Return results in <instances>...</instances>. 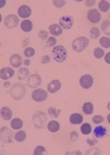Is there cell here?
Wrapping results in <instances>:
<instances>
[{"mask_svg": "<svg viewBox=\"0 0 110 155\" xmlns=\"http://www.w3.org/2000/svg\"><path fill=\"white\" fill-rule=\"evenodd\" d=\"M52 56L55 61L58 63H63L68 57V53L64 46L57 45L52 50Z\"/></svg>", "mask_w": 110, "mask_h": 155, "instance_id": "6da1fadb", "label": "cell"}, {"mask_svg": "<svg viewBox=\"0 0 110 155\" xmlns=\"http://www.w3.org/2000/svg\"><path fill=\"white\" fill-rule=\"evenodd\" d=\"M90 40L87 37H78L75 38L72 42V48L74 51L81 53L84 51L89 45Z\"/></svg>", "mask_w": 110, "mask_h": 155, "instance_id": "7a4b0ae2", "label": "cell"}, {"mask_svg": "<svg viewBox=\"0 0 110 155\" xmlns=\"http://www.w3.org/2000/svg\"><path fill=\"white\" fill-rule=\"evenodd\" d=\"M26 94V88L23 84L18 83L13 86L11 90V95L15 100L18 101L22 99Z\"/></svg>", "mask_w": 110, "mask_h": 155, "instance_id": "3957f363", "label": "cell"}, {"mask_svg": "<svg viewBox=\"0 0 110 155\" xmlns=\"http://www.w3.org/2000/svg\"><path fill=\"white\" fill-rule=\"evenodd\" d=\"M47 117L43 112L38 111L34 114L32 117V123L36 129H43L46 127Z\"/></svg>", "mask_w": 110, "mask_h": 155, "instance_id": "277c9868", "label": "cell"}, {"mask_svg": "<svg viewBox=\"0 0 110 155\" xmlns=\"http://www.w3.org/2000/svg\"><path fill=\"white\" fill-rule=\"evenodd\" d=\"M13 131L7 126H3L0 131V137L2 143H10L13 141Z\"/></svg>", "mask_w": 110, "mask_h": 155, "instance_id": "5b68a950", "label": "cell"}, {"mask_svg": "<svg viewBox=\"0 0 110 155\" xmlns=\"http://www.w3.org/2000/svg\"><path fill=\"white\" fill-rule=\"evenodd\" d=\"M48 93L46 91L42 89H37L35 90L32 93V97L36 102H43L47 98Z\"/></svg>", "mask_w": 110, "mask_h": 155, "instance_id": "8992f818", "label": "cell"}, {"mask_svg": "<svg viewBox=\"0 0 110 155\" xmlns=\"http://www.w3.org/2000/svg\"><path fill=\"white\" fill-rule=\"evenodd\" d=\"M19 18L16 15L11 14L7 16L5 18L4 24L8 28H14L18 25Z\"/></svg>", "mask_w": 110, "mask_h": 155, "instance_id": "52a82bcc", "label": "cell"}, {"mask_svg": "<svg viewBox=\"0 0 110 155\" xmlns=\"http://www.w3.org/2000/svg\"><path fill=\"white\" fill-rule=\"evenodd\" d=\"M73 23H74V20H73V17L71 16H68V15L62 16L60 18V25L63 29H71L73 27Z\"/></svg>", "mask_w": 110, "mask_h": 155, "instance_id": "ba28073f", "label": "cell"}, {"mask_svg": "<svg viewBox=\"0 0 110 155\" xmlns=\"http://www.w3.org/2000/svg\"><path fill=\"white\" fill-rule=\"evenodd\" d=\"M42 82L41 77L38 74H32L28 78L27 86L30 88H36L40 86Z\"/></svg>", "mask_w": 110, "mask_h": 155, "instance_id": "9c48e42d", "label": "cell"}, {"mask_svg": "<svg viewBox=\"0 0 110 155\" xmlns=\"http://www.w3.org/2000/svg\"><path fill=\"white\" fill-rule=\"evenodd\" d=\"M79 84L84 90H88L93 84V78L90 75H84L79 79Z\"/></svg>", "mask_w": 110, "mask_h": 155, "instance_id": "30bf717a", "label": "cell"}, {"mask_svg": "<svg viewBox=\"0 0 110 155\" xmlns=\"http://www.w3.org/2000/svg\"><path fill=\"white\" fill-rule=\"evenodd\" d=\"M87 18L92 23H98L101 18V15L96 9H90L87 11Z\"/></svg>", "mask_w": 110, "mask_h": 155, "instance_id": "8fae6325", "label": "cell"}, {"mask_svg": "<svg viewBox=\"0 0 110 155\" xmlns=\"http://www.w3.org/2000/svg\"><path fill=\"white\" fill-rule=\"evenodd\" d=\"M18 16H19L20 17L23 18H28L30 16L32 13L31 8L28 5H21L19 7V8H18Z\"/></svg>", "mask_w": 110, "mask_h": 155, "instance_id": "7c38bea8", "label": "cell"}, {"mask_svg": "<svg viewBox=\"0 0 110 155\" xmlns=\"http://www.w3.org/2000/svg\"><path fill=\"white\" fill-rule=\"evenodd\" d=\"M14 75V70L11 67H4L0 71V77L2 80H8Z\"/></svg>", "mask_w": 110, "mask_h": 155, "instance_id": "4fadbf2b", "label": "cell"}, {"mask_svg": "<svg viewBox=\"0 0 110 155\" xmlns=\"http://www.w3.org/2000/svg\"><path fill=\"white\" fill-rule=\"evenodd\" d=\"M61 82L59 80H53L49 84L47 90L50 93H54L60 90Z\"/></svg>", "mask_w": 110, "mask_h": 155, "instance_id": "5bb4252c", "label": "cell"}, {"mask_svg": "<svg viewBox=\"0 0 110 155\" xmlns=\"http://www.w3.org/2000/svg\"><path fill=\"white\" fill-rule=\"evenodd\" d=\"M10 64L15 68H18L22 64V58L18 54H13L10 58Z\"/></svg>", "mask_w": 110, "mask_h": 155, "instance_id": "9a60e30c", "label": "cell"}, {"mask_svg": "<svg viewBox=\"0 0 110 155\" xmlns=\"http://www.w3.org/2000/svg\"><path fill=\"white\" fill-rule=\"evenodd\" d=\"M49 32L51 35L55 36H58L63 33V28H61L60 25L53 24L51 25L49 28Z\"/></svg>", "mask_w": 110, "mask_h": 155, "instance_id": "2e32d148", "label": "cell"}, {"mask_svg": "<svg viewBox=\"0 0 110 155\" xmlns=\"http://www.w3.org/2000/svg\"><path fill=\"white\" fill-rule=\"evenodd\" d=\"M106 134V129L104 126H96L93 131V134L96 138L104 137Z\"/></svg>", "mask_w": 110, "mask_h": 155, "instance_id": "e0dca14e", "label": "cell"}, {"mask_svg": "<svg viewBox=\"0 0 110 155\" xmlns=\"http://www.w3.org/2000/svg\"><path fill=\"white\" fill-rule=\"evenodd\" d=\"M1 116L5 120H9L13 116V112L10 108L8 107H4L1 109Z\"/></svg>", "mask_w": 110, "mask_h": 155, "instance_id": "ac0fdd59", "label": "cell"}, {"mask_svg": "<svg viewBox=\"0 0 110 155\" xmlns=\"http://www.w3.org/2000/svg\"><path fill=\"white\" fill-rule=\"evenodd\" d=\"M83 121L82 115L79 113H74L72 114L70 117V123L73 125H77L80 124Z\"/></svg>", "mask_w": 110, "mask_h": 155, "instance_id": "d6986e66", "label": "cell"}, {"mask_svg": "<svg viewBox=\"0 0 110 155\" xmlns=\"http://www.w3.org/2000/svg\"><path fill=\"white\" fill-rule=\"evenodd\" d=\"M33 25L30 20H24L21 24V28L25 33H29L32 30Z\"/></svg>", "mask_w": 110, "mask_h": 155, "instance_id": "ffe728a7", "label": "cell"}, {"mask_svg": "<svg viewBox=\"0 0 110 155\" xmlns=\"http://www.w3.org/2000/svg\"><path fill=\"white\" fill-rule=\"evenodd\" d=\"M47 128H48V130H49L50 132L54 133V132H57V131H59L60 126L59 123H58L57 121L51 120V121H50L49 124H48Z\"/></svg>", "mask_w": 110, "mask_h": 155, "instance_id": "44dd1931", "label": "cell"}, {"mask_svg": "<svg viewBox=\"0 0 110 155\" xmlns=\"http://www.w3.org/2000/svg\"><path fill=\"white\" fill-rule=\"evenodd\" d=\"M29 74V71L26 67L20 68L18 71V78L19 80H24L26 78L28 77Z\"/></svg>", "mask_w": 110, "mask_h": 155, "instance_id": "7402d4cb", "label": "cell"}, {"mask_svg": "<svg viewBox=\"0 0 110 155\" xmlns=\"http://www.w3.org/2000/svg\"><path fill=\"white\" fill-rule=\"evenodd\" d=\"M11 126L14 130H18V129H20L22 128L23 121L20 118L13 119L11 123Z\"/></svg>", "mask_w": 110, "mask_h": 155, "instance_id": "603a6c76", "label": "cell"}, {"mask_svg": "<svg viewBox=\"0 0 110 155\" xmlns=\"http://www.w3.org/2000/svg\"><path fill=\"white\" fill-rule=\"evenodd\" d=\"M101 30L106 36H110V21L105 20L101 24Z\"/></svg>", "mask_w": 110, "mask_h": 155, "instance_id": "cb8c5ba5", "label": "cell"}, {"mask_svg": "<svg viewBox=\"0 0 110 155\" xmlns=\"http://www.w3.org/2000/svg\"><path fill=\"white\" fill-rule=\"evenodd\" d=\"M93 105L90 102L84 103L82 107V110L86 114H91L93 112Z\"/></svg>", "mask_w": 110, "mask_h": 155, "instance_id": "d4e9b609", "label": "cell"}, {"mask_svg": "<svg viewBox=\"0 0 110 155\" xmlns=\"http://www.w3.org/2000/svg\"><path fill=\"white\" fill-rule=\"evenodd\" d=\"M98 7H99V9L101 10V11L106 13L109 11L110 8V3L108 2L107 1L102 0V1L100 2L99 4H98Z\"/></svg>", "mask_w": 110, "mask_h": 155, "instance_id": "484cf974", "label": "cell"}, {"mask_svg": "<svg viewBox=\"0 0 110 155\" xmlns=\"http://www.w3.org/2000/svg\"><path fill=\"white\" fill-rule=\"evenodd\" d=\"M61 112V109H57L54 107H50L48 109V113L51 117H54V118H57L58 116L60 115Z\"/></svg>", "mask_w": 110, "mask_h": 155, "instance_id": "4316f807", "label": "cell"}, {"mask_svg": "<svg viewBox=\"0 0 110 155\" xmlns=\"http://www.w3.org/2000/svg\"><path fill=\"white\" fill-rule=\"evenodd\" d=\"M26 137V134L24 131H18V132H16V134H15V140H16L17 142H22L24 141Z\"/></svg>", "mask_w": 110, "mask_h": 155, "instance_id": "83f0119b", "label": "cell"}, {"mask_svg": "<svg viewBox=\"0 0 110 155\" xmlns=\"http://www.w3.org/2000/svg\"><path fill=\"white\" fill-rule=\"evenodd\" d=\"M81 133H82L83 134H85V135H87V134H90L91 131H92V128H91V126L89 124H82L81 126Z\"/></svg>", "mask_w": 110, "mask_h": 155, "instance_id": "f1b7e54d", "label": "cell"}, {"mask_svg": "<svg viewBox=\"0 0 110 155\" xmlns=\"http://www.w3.org/2000/svg\"><path fill=\"white\" fill-rule=\"evenodd\" d=\"M100 45L104 48H110V38L107 37H102L99 40Z\"/></svg>", "mask_w": 110, "mask_h": 155, "instance_id": "f546056e", "label": "cell"}, {"mask_svg": "<svg viewBox=\"0 0 110 155\" xmlns=\"http://www.w3.org/2000/svg\"><path fill=\"white\" fill-rule=\"evenodd\" d=\"M100 32L99 29L98 28H92L90 29V37L93 39H96V38H98V36H100Z\"/></svg>", "mask_w": 110, "mask_h": 155, "instance_id": "4dcf8cb0", "label": "cell"}, {"mask_svg": "<svg viewBox=\"0 0 110 155\" xmlns=\"http://www.w3.org/2000/svg\"><path fill=\"white\" fill-rule=\"evenodd\" d=\"M104 55V50L101 48H96L94 50V56L98 59H100Z\"/></svg>", "mask_w": 110, "mask_h": 155, "instance_id": "1f68e13d", "label": "cell"}, {"mask_svg": "<svg viewBox=\"0 0 110 155\" xmlns=\"http://www.w3.org/2000/svg\"><path fill=\"white\" fill-rule=\"evenodd\" d=\"M24 54L26 58H30L35 55V50L32 48H26L24 50Z\"/></svg>", "mask_w": 110, "mask_h": 155, "instance_id": "d6a6232c", "label": "cell"}, {"mask_svg": "<svg viewBox=\"0 0 110 155\" xmlns=\"http://www.w3.org/2000/svg\"><path fill=\"white\" fill-rule=\"evenodd\" d=\"M46 153V149L42 146H38L34 150V154L38 155V154H43Z\"/></svg>", "mask_w": 110, "mask_h": 155, "instance_id": "836d02e7", "label": "cell"}, {"mask_svg": "<svg viewBox=\"0 0 110 155\" xmlns=\"http://www.w3.org/2000/svg\"><path fill=\"white\" fill-rule=\"evenodd\" d=\"M104 117L101 115H96L93 117V119H92V121H93L95 124H101L102 122H104Z\"/></svg>", "mask_w": 110, "mask_h": 155, "instance_id": "e575fe53", "label": "cell"}, {"mask_svg": "<svg viewBox=\"0 0 110 155\" xmlns=\"http://www.w3.org/2000/svg\"><path fill=\"white\" fill-rule=\"evenodd\" d=\"M56 44H57L56 38H55L54 37L51 36L49 37V39H48L47 41H46V46L51 48V47H54Z\"/></svg>", "mask_w": 110, "mask_h": 155, "instance_id": "d590c367", "label": "cell"}, {"mask_svg": "<svg viewBox=\"0 0 110 155\" xmlns=\"http://www.w3.org/2000/svg\"><path fill=\"white\" fill-rule=\"evenodd\" d=\"M53 4H54V5L55 7H57V8H63V6L66 5V1H64V0H54L53 1Z\"/></svg>", "mask_w": 110, "mask_h": 155, "instance_id": "8d00e7d4", "label": "cell"}, {"mask_svg": "<svg viewBox=\"0 0 110 155\" xmlns=\"http://www.w3.org/2000/svg\"><path fill=\"white\" fill-rule=\"evenodd\" d=\"M50 61H51V58H50L49 55H43L42 58H41V63L43 64H47Z\"/></svg>", "mask_w": 110, "mask_h": 155, "instance_id": "74e56055", "label": "cell"}, {"mask_svg": "<svg viewBox=\"0 0 110 155\" xmlns=\"http://www.w3.org/2000/svg\"><path fill=\"white\" fill-rule=\"evenodd\" d=\"M38 36H39L40 38H41L42 40H45L49 36V33L46 32V30H41V31H40Z\"/></svg>", "mask_w": 110, "mask_h": 155, "instance_id": "f35d334b", "label": "cell"}, {"mask_svg": "<svg viewBox=\"0 0 110 155\" xmlns=\"http://www.w3.org/2000/svg\"><path fill=\"white\" fill-rule=\"evenodd\" d=\"M87 143L90 146H95L96 144H97L98 140L96 139V138H94V137L88 138V139L87 140Z\"/></svg>", "mask_w": 110, "mask_h": 155, "instance_id": "ab89813d", "label": "cell"}, {"mask_svg": "<svg viewBox=\"0 0 110 155\" xmlns=\"http://www.w3.org/2000/svg\"><path fill=\"white\" fill-rule=\"evenodd\" d=\"M78 137H79V134L76 131H73V132L71 133V139L72 141L76 140Z\"/></svg>", "mask_w": 110, "mask_h": 155, "instance_id": "60d3db41", "label": "cell"}, {"mask_svg": "<svg viewBox=\"0 0 110 155\" xmlns=\"http://www.w3.org/2000/svg\"><path fill=\"white\" fill-rule=\"evenodd\" d=\"M95 3H96V1H95V0H88V1L85 2V5L87 7L93 6V5H95Z\"/></svg>", "mask_w": 110, "mask_h": 155, "instance_id": "b9f144b4", "label": "cell"}, {"mask_svg": "<svg viewBox=\"0 0 110 155\" xmlns=\"http://www.w3.org/2000/svg\"><path fill=\"white\" fill-rule=\"evenodd\" d=\"M104 60H105V61L106 62V63L110 64V52H109V53H107L106 54V55H105Z\"/></svg>", "mask_w": 110, "mask_h": 155, "instance_id": "7bdbcfd3", "label": "cell"}, {"mask_svg": "<svg viewBox=\"0 0 110 155\" xmlns=\"http://www.w3.org/2000/svg\"><path fill=\"white\" fill-rule=\"evenodd\" d=\"M24 64L25 66H29L30 65V61L29 59H25L24 61Z\"/></svg>", "mask_w": 110, "mask_h": 155, "instance_id": "ee69618b", "label": "cell"}, {"mask_svg": "<svg viewBox=\"0 0 110 155\" xmlns=\"http://www.w3.org/2000/svg\"><path fill=\"white\" fill-rule=\"evenodd\" d=\"M5 3H6L5 1H1V5H0V8H2L5 5Z\"/></svg>", "mask_w": 110, "mask_h": 155, "instance_id": "f6af8a7d", "label": "cell"}, {"mask_svg": "<svg viewBox=\"0 0 110 155\" xmlns=\"http://www.w3.org/2000/svg\"><path fill=\"white\" fill-rule=\"evenodd\" d=\"M10 85H11V83H10V82H6V83H5V84H4V86L5 87H10Z\"/></svg>", "mask_w": 110, "mask_h": 155, "instance_id": "bcb514c9", "label": "cell"}, {"mask_svg": "<svg viewBox=\"0 0 110 155\" xmlns=\"http://www.w3.org/2000/svg\"><path fill=\"white\" fill-rule=\"evenodd\" d=\"M107 120H108V122H109L110 124V114H109L107 115Z\"/></svg>", "mask_w": 110, "mask_h": 155, "instance_id": "7dc6e473", "label": "cell"}, {"mask_svg": "<svg viewBox=\"0 0 110 155\" xmlns=\"http://www.w3.org/2000/svg\"><path fill=\"white\" fill-rule=\"evenodd\" d=\"M107 109H109V110L110 111V102L108 103V104H107Z\"/></svg>", "mask_w": 110, "mask_h": 155, "instance_id": "c3c4849f", "label": "cell"}, {"mask_svg": "<svg viewBox=\"0 0 110 155\" xmlns=\"http://www.w3.org/2000/svg\"><path fill=\"white\" fill-rule=\"evenodd\" d=\"M109 18H110V13H109Z\"/></svg>", "mask_w": 110, "mask_h": 155, "instance_id": "681fc988", "label": "cell"}]
</instances>
